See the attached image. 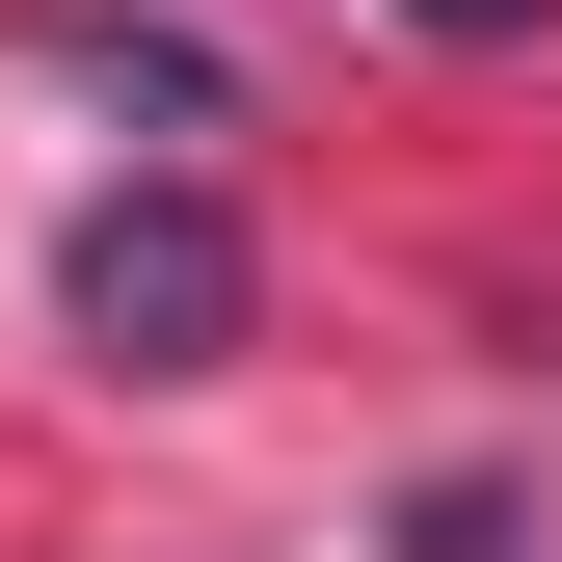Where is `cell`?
<instances>
[{
  "instance_id": "cell-1",
  "label": "cell",
  "mask_w": 562,
  "mask_h": 562,
  "mask_svg": "<svg viewBox=\"0 0 562 562\" xmlns=\"http://www.w3.org/2000/svg\"><path fill=\"white\" fill-rule=\"evenodd\" d=\"M241 295H268V268H241V215H215V188H108V215L54 241V322H81L108 375H215V348H241Z\"/></svg>"
},
{
  "instance_id": "cell-2",
  "label": "cell",
  "mask_w": 562,
  "mask_h": 562,
  "mask_svg": "<svg viewBox=\"0 0 562 562\" xmlns=\"http://www.w3.org/2000/svg\"><path fill=\"white\" fill-rule=\"evenodd\" d=\"M429 27H509V0H429Z\"/></svg>"
}]
</instances>
